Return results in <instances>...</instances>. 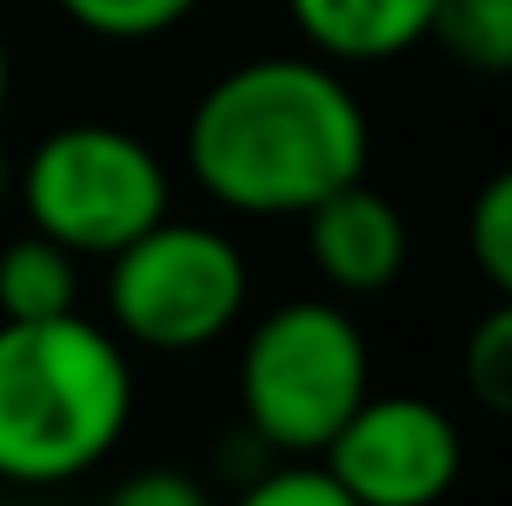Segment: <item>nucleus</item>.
Instances as JSON below:
<instances>
[{
  "label": "nucleus",
  "instance_id": "ddd939ff",
  "mask_svg": "<svg viewBox=\"0 0 512 506\" xmlns=\"http://www.w3.org/2000/svg\"><path fill=\"white\" fill-rule=\"evenodd\" d=\"M465 245H471L477 274L495 286V298H512V167L483 179V191L471 197Z\"/></svg>",
  "mask_w": 512,
  "mask_h": 506
},
{
  "label": "nucleus",
  "instance_id": "9b49d317",
  "mask_svg": "<svg viewBox=\"0 0 512 506\" xmlns=\"http://www.w3.org/2000/svg\"><path fill=\"white\" fill-rule=\"evenodd\" d=\"M54 6L84 36L114 42V48H137V42H155V36L179 30L203 0H54Z\"/></svg>",
  "mask_w": 512,
  "mask_h": 506
},
{
  "label": "nucleus",
  "instance_id": "4468645a",
  "mask_svg": "<svg viewBox=\"0 0 512 506\" xmlns=\"http://www.w3.org/2000/svg\"><path fill=\"white\" fill-rule=\"evenodd\" d=\"M233 506H358V501L322 471V459H274L251 483H239Z\"/></svg>",
  "mask_w": 512,
  "mask_h": 506
},
{
  "label": "nucleus",
  "instance_id": "20e7f679",
  "mask_svg": "<svg viewBox=\"0 0 512 506\" xmlns=\"http://www.w3.org/2000/svg\"><path fill=\"white\" fill-rule=\"evenodd\" d=\"M30 227L78 256L126 251L161 215H173V179L137 131L72 120L48 131L18 161V191Z\"/></svg>",
  "mask_w": 512,
  "mask_h": 506
},
{
  "label": "nucleus",
  "instance_id": "f8f14e48",
  "mask_svg": "<svg viewBox=\"0 0 512 506\" xmlns=\"http://www.w3.org/2000/svg\"><path fill=\"white\" fill-rule=\"evenodd\" d=\"M465 387L471 399L512 423V298H495V310H483L465 334Z\"/></svg>",
  "mask_w": 512,
  "mask_h": 506
},
{
  "label": "nucleus",
  "instance_id": "39448f33",
  "mask_svg": "<svg viewBox=\"0 0 512 506\" xmlns=\"http://www.w3.org/2000/svg\"><path fill=\"white\" fill-rule=\"evenodd\" d=\"M251 304V262L209 221L161 215L108 256V316L126 346L185 358L227 340Z\"/></svg>",
  "mask_w": 512,
  "mask_h": 506
},
{
  "label": "nucleus",
  "instance_id": "1a4fd4ad",
  "mask_svg": "<svg viewBox=\"0 0 512 506\" xmlns=\"http://www.w3.org/2000/svg\"><path fill=\"white\" fill-rule=\"evenodd\" d=\"M78 310V256L36 227L0 245V322H42Z\"/></svg>",
  "mask_w": 512,
  "mask_h": 506
},
{
  "label": "nucleus",
  "instance_id": "f257e3e1",
  "mask_svg": "<svg viewBox=\"0 0 512 506\" xmlns=\"http://www.w3.org/2000/svg\"><path fill=\"white\" fill-rule=\"evenodd\" d=\"M185 167L209 203L286 221L364 179L370 114L340 66L316 54H262L227 66L185 120Z\"/></svg>",
  "mask_w": 512,
  "mask_h": 506
},
{
  "label": "nucleus",
  "instance_id": "f03ea898",
  "mask_svg": "<svg viewBox=\"0 0 512 506\" xmlns=\"http://www.w3.org/2000/svg\"><path fill=\"white\" fill-rule=\"evenodd\" d=\"M126 340L84 310L0 322V483L60 489L90 477L131 429Z\"/></svg>",
  "mask_w": 512,
  "mask_h": 506
},
{
  "label": "nucleus",
  "instance_id": "423d86ee",
  "mask_svg": "<svg viewBox=\"0 0 512 506\" xmlns=\"http://www.w3.org/2000/svg\"><path fill=\"white\" fill-rule=\"evenodd\" d=\"M316 459L358 506H441L465 471V435L423 393H370Z\"/></svg>",
  "mask_w": 512,
  "mask_h": 506
},
{
  "label": "nucleus",
  "instance_id": "0eeeda50",
  "mask_svg": "<svg viewBox=\"0 0 512 506\" xmlns=\"http://www.w3.org/2000/svg\"><path fill=\"white\" fill-rule=\"evenodd\" d=\"M298 221H304V251L334 298H376L411 262V227H405L399 203L382 197L370 179L328 191Z\"/></svg>",
  "mask_w": 512,
  "mask_h": 506
},
{
  "label": "nucleus",
  "instance_id": "dca6fc26",
  "mask_svg": "<svg viewBox=\"0 0 512 506\" xmlns=\"http://www.w3.org/2000/svg\"><path fill=\"white\" fill-rule=\"evenodd\" d=\"M12 191H18V161L6 155V143H0V209L12 203Z\"/></svg>",
  "mask_w": 512,
  "mask_h": 506
},
{
  "label": "nucleus",
  "instance_id": "9d476101",
  "mask_svg": "<svg viewBox=\"0 0 512 506\" xmlns=\"http://www.w3.org/2000/svg\"><path fill=\"white\" fill-rule=\"evenodd\" d=\"M429 42L471 78H512V0H441Z\"/></svg>",
  "mask_w": 512,
  "mask_h": 506
},
{
  "label": "nucleus",
  "instance_id": "2eb2a0df",
  "mask_svg": "<svg viewBox=\"0 0 512 506\" xmlns=\"http://www.w3.org/2000/svg\"><path fill=\"white\" fill-rule=\"evenodd\" d=\"M102 506H221V501H215L209 477H197L185 465H143V471L120 477Z\"/></svg>",
  "mask_w": 512,
  "mask_h": 506
},
{
  "label": "nucleus",
  "instance_id": "6e6552de",
  "mask_svg": "<svg viewBox=\"0 0 512 506\" xmlns=\"http://www.w3.org/2000/svg\"><path fill=\"white\" fill-rule=\"evenodd\" d=\"M441 0H286L292 30L328 66H382L429 42Z\"/></svg>",
  "mask_w": 512,
  "mask_h": 506
},
{
  "label": "nucleus",
  "instance_id": "f3484780",
  "mask_svg": "<svg viewBox=\"0 0 512 506\" xmlns=\"http://www.w3.org/2000/svg\"><path fill=\"white\" fill-rule=\"evenodd\" d=\"M6 102H12V48L0 36V114H6Z\"/></svg>",
  "mask_w": 512,
  "mask_h": 506
},
{
  "label": "nucleus",
  "instance_id": "7ed1b4c3",
  "mask_svg": "<svg viewBox=\"0 0 512 506\" xmlns=\"http://www.w3.org/2000/svg\"><path fill=\"white\" fill-rule=\"evenodd\" d=\"M370 393V340L340 298H286L245 334L239 423L280 459H316Z\"/></svg>",
  "mask_w": 512,
  "mask_h": 506
}]
</instances>
